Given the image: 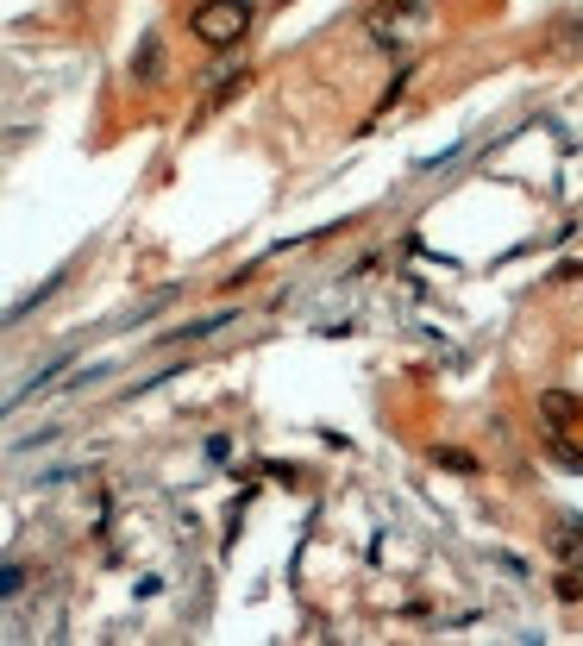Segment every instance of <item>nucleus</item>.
Here are the masks:
<instances>
[{
    "mask_svg": "<svg viewBox=\"0 0 583 646\" xmlns=\"http://www.w3.org/2000/svg\"><path fill=\"white\" fill-rule=\"evenodd\" d=\"M433 465H439V471H452V477H477V471H483V458H477V452H464V446H433Z\"/></svg>",
    "mask_w": 583,
    "mask_h": 646,
    "instance_id": "obj_5",
    "label": "nucleus"
},
{
    "mask_svg": "<svg viewBox=\"0 0 583 646\" xmlns=\"http://www.w3.org/2000/svg\"><path fill=\"white\" fill-rule=\"evenodd\" d=\"M251 19H258V0H195L189 7V38L207 44V51H232Z\"/></svg>",
    "mask_w": 583,
    "mask_h": 646,
    "instance_id": "obj_1",
    "label": "nucleus"
},
{
    "mask_svg": "<svg viewBox=\"0 0 583 646\" xmlns=\"http://www.w3.org/2000/svg\"><path fill=\"white\" fill-rule=\"evenodd\" d=\"M546 546H552V559L565 571H583V521H558L546 534Z\"/></svg>",
    "mask_w": 583,
    "mask_h": 646,
    "instance_id": "obj_2",
    "label": "nucleus"
},
{
    "mask_svg": "<svg viewBox=\"0 0 583 646\" xmlns=\"http://www.w3.org/2000/svg\"><path fill=\"white\" fill-rule=\"evenodd\" d=\"M57 289H63V270L51 276V283H38V289L26 295V302H13V308H7V327H19V320H26L32 308H44V302H51V295H57Z\"/></svg>",
    "mask_w": 583,
    "mask_h": 646,
    "instance_id": "obj_6",
    "label": "nucleus"
},
{
    "mask_svg": "<svg viewBox=\"0 0 583 646\" xmlns=\"http://www.w3.org/2000/svg\"><path fill=\"white\" fill-rule=\"evenodd\" d=\"M63 364H69V358H44V371H32V383H26V389H13V402H7V408H26V402H32V389H44V383H57V377H63Z\"/></svg>",
    "mask_w": 583,
    "mask_h": 646,
    "instance_id": "obj_7",
    "label": "nucleus"
},
{
    "mask_svg": "<svg viewBox=\"0 0 583 646\" xmlns=\"http://www.w3.org/2000/svg\"><path fill=\"white\" fill-rule=\"evenodd\" d=\"M132 82H138V88L163 82V38H145V44H138V57H132Z\"/></svg>",
    "mask_w": 583,
    "mask_h": 646,
    "instance_id": "obj_4",
    "label": "nucleus"
},
{
    "mask_svg": "<svg viewBox=\"0 0 583 646\" xmlns=\"http://www.w3.org/2000/svg\"><path fill=\"white\" fill-rule=\"evenodd\" d=\"M540 414H546V427H552V433H565V427H577V421H583V402L571 396V389H546V396H540Z\"/></svg>",
    "mask_w": 583,
    "mask_h": 646,
    "instance_id": "obj_3",
    "label": "nucleus"
},
{
    "mask_svg": "<svg viewBox=\"0 0 583 646\" xmlns=\"http://www.w3.org/2000/svg\"><path fill=\"white\" fill-rule=\"evenodd\" d=\"M226 452H232V440H226V433H214V440H207V458H214V465H226Z\"/></svg>",
    "mask_w": 583,
    "mask_h": 646,
    "instance_id": "obj_9",
    "label": "nucleus"
},
{
    "mask_svg": "<svg viewBox=\"0 0 583 646\" xmlns=\"http://www.w3.org/2000/svg\"><path fill=\"white\" fill-rule=\"evenodd\" d=\"M558 596H565V603H577V596H583V578H577V571H565V578H558Z\"/></svg>",
    "mask_w": 583,
    "mask_h": 646,
    "instance_id": "obj_8",
    "label": "nucleus"
}]
</instances>
